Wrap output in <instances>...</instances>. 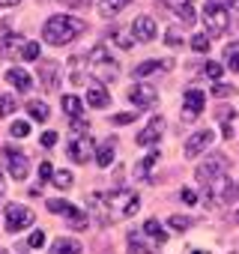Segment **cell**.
<instances>
[{
	"instance_id": "obj_18",
	"label": "cell",
	"mask_w": 239,
	"mask_h": 254,
	"mask_svg": "<svg viewBox=\"0 0 239 254\" xmlns=\"http://www.w3.org/2000/svg\"><path fill=\"white\" fill-rule=\"evenodd\" d=\"M215 120L221 123V135H224V138H233V120H236V111H233V108H215Z\"/></svg>"
},
{
	"instance_id": "obj_16",
	"label": "cell",
	"mask_w": 239,
	"mask_h": 254,
	"mask_svg": "<svg viewBox=\"0 0 239 254\" xmlns=\"http://www.w3.org/2000/svg\"><path fill=\"white\" fill-rule=\"evenodd\" d=\"M141 230H144V236L150 239V245H153V248H159V245H162V242L168 239V233L162 230V224H159L156 218H150V221H147V224H144Z\"/></svg>"
},
{
	"instance_id": "obj_22",
	"label": "cell",
	"mask_w": 239,
	"mask_h": 254,
	"mask_svg": "<svg viewBox=\"0 0 239 254\" xmlns=\"http://www.w3.org/2000/svg\"><path fill=\"white\" fill-rule=\"evenodd\" d=\"M129 3H132V0H99V12L105 18H114V15H120V9L129 6Z\"/></svg>"
},
{
	"instance_id": "obj_32",
	"label": "cell",
	"mask_w": 239,
	"mask_h": 254,
	"mask_svg": "<svg viewBox=\"0 0 239 254\" xmlns=\"http://www.w3.org/2000/svg\"><path fill=\"white\" fill-rule=\"evenodd\" d=\"M177 15H179V21H182V24H194V21H197V12H194V6H191V3H188V6H182Z\"/></svg>"
},
{
	"instance_id": "obj_13",
	"label": "cell",
	"mask_w": 239,
	"mask_h": 254,
	"mask_svg": "<svg viewBox=\"0 0 239 254\" xmlns=\"http://www.w3.org/2000/svg\"><path fill=\"white\" fill-rule=\"evenodd\" d=\"M39 81L45 90H54L60 84V63L48 60V63H39Z\"/></svg>"
},
{
	"instance_id": "obj_12",
	"label": "cell",
	"mask_w": 239,
	"mask_h": 254,
	"mask_svg": "<svg viewBox=\"0 0 239 254\" xmlns=\"http://www.w3.org/2000/svg\"><path fill=\"white\" fill-rule=\"evenodd\" d=\"M132 33H135L138 42H150V39H156V21L150 15H138L135 24H132Z\"/></svg>"
},
{
	"instance_id": "obj_5",
	"label": "cell",
	"mask_w": 239,
	"mask_h": 254,
	"mask_svg": "<svg viewBox=\"0 0 239 254\" xmlns=\"http://www.w3.org/2000/svg\"><path fill=\"white\" fill-rule=\"evenodd\" d=\"M224 171H227V159H224V156H212V159H206V162L197 168L194 177H197V183L206 189V186H212L218 177H224Z\"/></svg>"
},
{
	"instance_id": "obj_15",
	"label": "cell",
	"mask_w": 239,
	"mask_h": 254,
	"mask_svg": "<svg viewBox=\"0 0 239 254\" xmlns=\"http://www.w3.org/2000/svg\"><path fill=\"white\" fill-rule=\"evenodd\" d=\"M6 81H9V84H12L15 90H21V93H27V90H33V78H30V75H27L24 69H18V66L6 72Z\"/></svg>"
},
{
	"instance_id": "obj_36",
	"label": "cell",
	"mask_w": 239,
	"mask_h": 254,
	"mask_svg": "<svg viewBox=\"0 0 239 254\" xmlns=\"http://www.w3.org/2000/svg\"><path fill=\"white\" fill-rule=\"evenodd\" d=\"M168 224H171L174 230H185V227H191V218H185V215H171Z\"/></svg>"
},
{
	"instance_id": "obj_49",
	"label": "cell",
	"mask_w": 239,
	"mask_h": 254,
	"mask_svg": "<svg viewBox=\"0 0 239 254\" xmlns=\"http://www.w3.org/2000/svg\"><path fill=\"white\" fill-rule=\"evenodd\" d=\"M60 3H72V6H81L84 0H60Z\"/></svg>"
},
{
	"instance_id": "obj_25",
	"label": "cell",
	"mask_w": 239,
	"mask_h": 254,
	"mask_svg": "<svg viewBox=\"0 0 239 254\" xmlns=\"http://www.w3.org/2000/svg\"><path fill=\"white\" fill-rule=\"evenodd\" d=\"M156 162H159V153H150V156H147L144 162H138V168H135V177H138V180H147Z\"/></svg>"
},
{
	"instance_id": "obj_34",
	"label": "cell",
	"mask_w": 239,
	"mask_h": 254,
	"mask_svg": "<svg viewBox=\"0 0 239 254\" xmlns=\"http://www.w3.org/2000/svg\"><path fill=\"white\" fill-rule=\"evenodd\" d=\"M15 111V99L12 96H0V117H9Z\"/></svg>"
},
{
	"instance_id": "obj_33",
	"label": "cell",
	"mask_w": 239,
	"mask_h": 254,
	"mask_svg": "<svg viewBox=\"0 0 239 254\" xmlns=\"http://www.w3.org/2000/svg\"><path fill=\"white\" fill-rule=\"evenodd\" d=\"M191 48L194 51H209V36L206 33H194L191 36Z\"/></svg>"
},
{
	"instance_id": "obj_19",
	"label": "cell",
	"mask_w": 239,
	"mask_h": 254,
	"mask_svg": "<svg viewBox=\"0 0 239 254\" xmlns=\"http://www.w3.org/2000/svg\"><path fill=\"white\" fill-rule=\"evenodd\" d=\"M174 63L171 60H147V63H141V66H135V75L138 78H147V75H153V72H168Z\"/></svg>"
},
{
	"instance_id": "obj_20",
	"label": "cell",
	"mask_w": 239,
	"mask_h": 254,
	"mask_svg": "<svg viewBox=\"0 0 239 254\" xmlns=\"http://www.w3.org/2000/svg\"><path fill=\"white\" fill-rule=\"evenodd\" d=\"M87 102H90L93 108H108V105H111V96H108V90H105L102 84H93V87L87 90Z\"/></svg>"
},
{
	"instance_id": "obj_7",
	"label": "cell",
	"mask_w": 239,
	"mask_h": 254,
	"mask_svg": "<svg viewBox=\"0 0 239 254\" xmlns=\"http://www.w3.org/2000/svg\"><path fill=\"white\" fill-rule=\"evenodd\" d=\"M27 224H33V209L18 206V203H9V206H6V230H9V233H18V230H24Z\"/></svg>"
},
{
	"instance_id": "obj_9",
	"label": "cell",
	"mask_w": 239,
	"mask_h": 254,
	"mask_svg": "<svg viewBox=\"0 0 239 254\" xmlns=\"http://www.w3.org/2000/svg\"><path fill=\"white\" fill-rule=\"evenodd\" d=\"M212 141H215V135H212L209 129H200V132H194V135L185 141V156H188V159H197V156H200V153H203V150L212 144Z\"/></svg>"
},
{
	"instance_id": "obj_29",
	"label": "cell",
	"mask_w": 239,
	"mask_h": 254,
	"mask_svg": "<svg viewBox=\"0 0 239 254\" xmlns=\"http://www.w3.org/2000/svg\"><path fill=\"white\" fill-rule=\"evenodd\" d=\"M21 42V36H6L3 42H0V57H9L12 51H15V45Z\"/></svg>"
},
{
	"instance_id": "obj_46",
	"label": "cell",
	"mask_w": 239,
	"mask_h": 254,
	"mask_svg": "<svg viewBox=\"0 0 239 254\" xmlns=\"http://www.w3.org/2000/svg\"><path fill=\"white\" fill-rule=\"evenodd\" d=\"M182 200H185V203H194V200H197V194H194L191 189H185V191H182Z\"/></svg>"
},
{
	"instance_id": "obj_30",
	"label": "cell",
	"mask_w": 239,
	"mask_h": 254,
	"mask_svg": "<svg viewBox=\"0 0 239 254\" xmlns=\"http://www.w3.org/2000/svg\"><path fill=\"white\" fill-rule=\"evenodd\" d=\"M72 183H75V180H72L69 171H57V174H54V186H57V189H72Z\"/></svg>"
},
{
	"instance_id": "obj_45",
	"label": "cell",
	"mask_w": 239,
	"mask_h": 254,
	"mask_svg": "<svg viewBox=\"0 0 239 254\" xmlns=\"http://www.w3.org/2000/svg\"><path fill=\"white\" fill-rule=\"evenodd\" d=\"M165 3H168L171 9H177V12H179L182 6H188V3H194V0H165Z\"/></svg>"
},
{
	"instance_id": "obj_28",
	"label": "cell",
	"mask_w": 239,
	"mask_h": 254,
	"mask_svg": "<svg viewBox=\"0 0 239 254\" xmlns=\"http://www.w3.org/2000/svg\"><path fill=\"white\" fill-rule=\"evenodd\" d=\"M9 135H12V138H27V135H30V123H27V120H15V123L9 126Z\"/></svg>"
},
{
	"instance_id": "obj_26",
	"label": "cell",
	"mask_w": 239,
	"mask_h": 254,
	"mask_svg": "<svg viewBox=\"0 0 239 254\" xmlns=\"http://www.w3.org/2000/svg\"><path fill=\"white\" fill-rule=\"evenodd\" d=\"M27 111H30V117H33V120H39V123H45V120H48V105H45V102H36V99H33V102L27 105Z\"/></svg>"
},
{
	"instance_id": "obj_21",
	"label": "cell",
	"mask_w": 239,
	"mask_h": 254,
	"mask_svg": "<svg viewBox=\"0 0 239 254\" xmlns=\"http://www.w3.org/2000/svg\"><path fill=\"white\" fill-rule=\"evenodd\" d=\"M51 254H81V242L63 236V239H57V242L51 245Z\"/></svg>"
},
{
	"instance_id": "obj_4",
	"label": "cell",
	"mask_w": 239,
	"mask_h": 254,
	"mask_svg": "<svg viewBox=\"0 0 239 254\" xmlns=\"http://www.w3.org/2000/svg\"><path fill=\"white\" fill-rule=\"evenodd\" d=\"M93 156H96V141H93L90 135L78 132V135L69 138V159H72V162L84 165V162H90Z\"/></svg>"
},
{
	"instance_id": "obj_6",
	"label": "cell",
	"mask_w": 239,
	"mask_h": 254,
	"mask_svg": "<svg viewBox=\"0 0 239 254\" xmlns=\"http://www.w3.org/2000/svg\"><path fill=\"white\" fill-rule=\"evenodd\" d=\"M48 209L54 212V215H63L75 230H87V215L78 209V206H72V203H66V200H48Z\"/></svg>"
},
{
	"instance_id": "obj_47",
	"label": "cell",
	"mask_w": 239,
	"mask_h": 254,
	"mask_svg": "<svg viewBox=\"0 0 239 254\" xmlns=\"http://www.w3.org/2000/svg\"><path fill=\"white\" fill-rule=\"evenodd\" d=\"M15 3H21V0H0V6H15Z\"/></svg>"
},
{
	"instance_id": "obj_35",
	"label": "cell",
	"mask_w": 239,
	"mask_h": 254,
	"mask_svg": "<svg viewBox=\"0 0 239 254\" xmlns=\"http://www.w3.org/2000/svg\"><path fill=\"white\" fill-rule=\"evenodd\" d=\"M165 42H168L171 48H179V45H182V36H179V30H177V27H168V33H165Z\"/></svg>"
},
{
	"instance_id": "obj_38",
	"label": "cell",
	"mask_w": 239,
	"mask_h": 254,
	"mask_svg": "<svg viewBox=\"0 0 239 254\" xmlns=\"http://www.w3.org/2000/svg\"><path fill=\"white\" fill-rule=\"evenodd\" d=\"M236 90L230 87V84H212V96H218V99H227V96H233Z\"/></svg>"
},
{
	"instance_id": "obj_41",
	"label": "cell",
	"mask_w": 239,
	"mask_h": 254,
	"mask_svg": "<svg viewBox=\"0 0 239 254\" xmlns=\"http://www.w3.org/2000/svg\"><path fill=\"white\" fill-rule=\"evenodd\" d=\"M39 177H42L45 183H48V180H54V168H51L48 162H42V165H39Z\"/></svg>"
},
{
	"instance_id": "obj_31",
	"label": "cell",
	"mask_w": 239,
	"mask_h": 254,
	"mask_svg": "<svg viewBox=\"0 0 239 254\" xmlns=\"http://www.w3.org/2000/svg\"><path fill=\"white\" fill-rule=\"evenodd\" d=\"M227 69L230 72H239V45H230L227 48Z\"/></svg>"
},
{
	"instance_id": "obj_37",
	"label": "cell",
	"mask_w": 239,
	"mask_h": 254,
	"mask_svg": "<svg viewBox=\"0 0 239 254\" xmlns=\"http://www.w3.org/2000/svg\"><path fill=\"white\" fill-rule=\"evenodd\" d=\"M21 57H24V60H36V57H39V42H27V45L21 48Z\"/></svg>"
},
{
	"instance_id": "obj_50",
	"label": "cell",
	"mask_w": 239,
	"mask_h": 254,
	"mask_svg": "<svg viewBox=\"0 0 239 254\" xmlns=\"http://www.w3.org/2000/svg\"><path fill=\"white\" fill-rule=\"evenodd\" d=\"M0 191H3V174H0Z\"/></svg>"
},
{
	"instance_id": "obj_14",
	"label": "cell",
	"mask_w": 239,
	"mask_h": 254,
	"mask_svg": "<svg viewBox=\"0 0 239 254\" xmlns=\"http://www.w3.org/2000/svg\"><path fill=\"white\" fill-rule=\"evenodd\" d=\"M129 99H132L138 108H153L159 96H156V90H153V87H141V84H135V87L129 90Z\"/></svg>"
},
{
	"instance_id": "obj_10",
	"label": "cell",
	"mask_w": 239,
	"mask_h": 254,
	"mask_svg": "<svg viewBox=\"0 0 239 254\" xmlns=\"http://www.w3.org/2000/svg\"><path fill=\"white\" fill-rule=\"evenodd\" d=\"M162 129H165V120H162V117H153V120L147 123V129L138 135V144H141V147H156V144L162 141Z\"/></svg>"
},
{
	"instance_id": "obj_8",
	"label": "cell",
	"mask_w": 239,
	"mask_h": 254,
	"mask_svg": "<svg viewBox=\"0 0 239 254\" xmlns=\"http://www.w3.org/2000/svg\"><path fill=\"white\" fill-rule=\"evenodd\" d=\"M3 153H6V162H9V174H12V180L24 183L27 174H30V162H27V156H24L21 150H12V147H3Z\"/></svg>"
},
{
	"instance_id": "obj_48",
	"label": "cell",
	"mask_w": 239,
	"mask_h": 254,
	"mask_svg": "<svg viewBox=\"0 0 239 254\" xmlns=\"http://www.w3.org/2000/svg\"><path fill=\"white\" fill-rule=\"evenodd\" d=\"M227 6H230V9H236V12H239V0H227Z\"/></svg>"
},
{
	"instance_id": "obj_39",
	"label": "cell",
	"mask_w": 239,
	"mask_h": 254,
	"mask_svg": "<svg viewBox=\"0 0 239 254\" xmlns=\"http://www.w3.org/2000/svg\"><path fill=\"white\" fill-rule=\"evenodd\" d=\"M203 72H206V75H209V78L215 81V78H221V72H224V66H221V63H206V66H203Z\"/></svg>"
},
{
	"instance_id": "obj_24",
	"label": "cell",
	"mask_w": 239,
	"mask_h": 254,
	"mask_svg": "<svg viewBox=\"0 0 239 254\" xmlns=\"http://www.w3.org/2000/svg\"><path fill=\"white\" fill-rule=\"evenodd\" d=\"M96 162H99V168H111V165H114V141H108L105 147H99Z\"/></svg>"
},
{
	"instance_id": "obj_2",
	"label": "cell",
	"mask_w": 239,
	"mask_h": 254,
	"mask_svg": "<svg viewBox=\"0 0 239 254\" xmlns=\"http://www.w3.org/2000/svg\"><path fill=\"white\" fill-rule=\"evenodd\" d=\"M87 60H90V63H87L90 72H93L99 81H114V78H117V60H114L102 45H96V48L87 54Z\"/></svg>"
},
{
	"instance_id": "obj_27",
	"label": "cell",
	"mask_w": 239,
	"mask_h": 254,
	"mask_svg": "<svg viewBox=\"0 0 239 254\" xmlns=\"http://www.w3.org/2000/svg\"><path fill=\"white\" fill-rule=\"evenodd\" d=\"M221 200L224 203H236L239 200V183H224V189H221Z\"/></svg>"
},
{
	"instance_id": "obj_43",
	"label": "cell",
	"mask_w": 239,
	"mask_h": 254,
	"mask_svg": "<svg viewBox=\"0 0 239 254\" xmlns=\"http://www.w3.org/2000/svg\"><path fill=\"white\" fill-rule=\"evenodd\" d=\"M39 144H42V147H54V144H57V132H45V135L39 138Z\"/></svg>"
},
{
	"instance_id": "obj_52",
	"label": "cell",
	"mask_w": 239,
	"mask_h": 254,
	"mask_svg": "<svg viewBox=\"0 0 239 254\" xmlns=\"http://www.w3.org/2000/svg\"><path fill=\"white\" fill-rule=\"evenodd\" d=\"M191 254H200V251H191Z\"/></svg>"
},
{
	"instance_id": "obj_42",
	"label": "cell",
	"mask_w": 239,
	"mask_h": 254,
	"mask_svg": "<svg viewBox=\"0 0 239 254\" xmlns=\"http://www.w3.org/2000/svg\"><path fill=\"white\" fill-rule=\"evenodd\" d=\"M114 42H117V45H123V48H132V45H135V39H129L126 33H114Z\"/></svg>"
},
{
	"instance_id": "obj_11",
	"label": "cell",
	"mask_w": 239,
	"mask_h": 254,
	"mask_svg": "<svg viewBox=\"0 0 239 254\" xmlns=\"http://www.w3.org/2000/svg\"><path fill=\"white\" fill-rule=\"evenodd\" d=\"M203 111V93L200 90H188L185 102H182V120H197Z\"/></svg>"
},
{
	"instance_id": "obj_44",
	"label": "cell",
	"mask_w": 239,
	"mask_h": 254,
	"mask_svg": "<svg viewBox=\"0 0 239 254\" xmlns=\"http://www.w3.org/2000/svg\"><path fill=\"white\" fill-rule=\"evenodd\" d=\"M39 245H45V233H42V230H36V233L30 236V248H39Z\"/></svg>"
},
{
	"instance_id": "obj_1",
	"label": "cell",
	"mask_w": 239,
	"mask_h": 254,
	"mask_svg": "<svg viewBox=\"0 0 239 254\" xmlns=\"http://www.w3.org/2000/svg\"><path fill=\"white\" fill-rule=\"evenodd\" d=\"M45 39L51 45H66L69 39H75L78 33H84V21L75 18V15H51L45 21Z\"/></svg>"
},
{
	"instance_id": "obj_51",
	"label": "cell",
	"mask_w": 239,
	"mask_h": 254,
	"mask_svg": "<svg viewBox=\"0 0 239 254\" xmlns=\"http://www.w3.org/2000/svg\"><path fill=\"white\" fill-rule=\"evenodd\" d=\"M0 254H9V251H6V248H0Z\"/></svg>"
},
{
	"instance_id": "obj_23",
	"label": "cell",
	"mask_w": 239,
	"mask_h": 254,
	"mask_svg": "<svg viewBox=\"0 0 239 254\" xmlns=\"http://www.w3.org/2000/svg\"><path fill=\"white\" fill-rule=\"evenodd\" d=\"M63 111H66L72 120H81V114H84V111H81V99H78L75 93H66V96H63Z\"/></svg>"
},
{
	"instance_id": "obj_17",
	"label": "cell",
	"mask_w": 239,
	"mask_h": 254,
	"mask_svg": "<svg viewBox=\"0 0 239 254\" xmlns=\"http://www.w3.org/2000/svg\"><path fill=\"white\" fill-rule=\"evenodd\" d=\"M129 248H132V254H153L156 248L150 245V239L144 236V230H132L129 233Z\"/></svg>"
},
{
	"instance_id": "obj_40",
	"label": "cell",
	"mask_w": 239,
	"mask_h": 254,
	"mask_svg": "<svg viewBox=\"0 0 239 254\" xmlns=\"http://www.w3.org/2000/svg\"><path fill=\"white\" fill-rule=\"evenodd\" d=\"M135 117H138L135 111H132V114H114V117H111V123H114V126H126V123H132Z\"/></svg>"
},
{
	"instance_id": "obj_53",
	"label": "cell",
	"mask_w": 239,
	"mask_h": 254,
	"mask_svg": "<svg viewBox=\"0 0 239 254\" xmlns=\"http://www.w3.org/2000/svg\"><path fill=\"white\" fill-rule=\"evenodd\" d=\"M236 218H239V212H236Z\"/></svg>"
},
{
	"instance_id": "obj_3",
	"label": "cell",
	"mask_w": 239,
	"mask_h": 254,
	"mask_svg": "<svg viewBox=\"0 0 239 254\" xmlns=\"http://www.w3.org/2000/svg\"><path fill=\"white\" fill-rule=\"evenodd\" d=\"M203 21H206V30L212 36H221L227 30V9L221 0H206L203 3Z\"/></svg>"
}]
</instances>
